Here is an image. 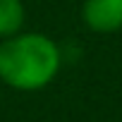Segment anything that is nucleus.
Returning <instances> with one entry per match:
<instances>
[{
  "label": "nucleus",
  "mask_w": 122,
  "mask_h": 122,
  "mask_svg": "<svg viewBox=\"0 0 122 122\" xmlns=\"http://www.w3.org/2000/svg\"><path fill=\"white\" fill-rule=\"evenodd\" d=\"M81 19L96 34H115L122 29V0H84Z\"/></svg>",
  "instance_id": "nucleus-2"
},
{
  "label": "nucleus",
  "mask_w": 122,
  "mask_h": 122,
  "mask_svg": "<svg viewBox=\"0 0 122 122\" xmlns=\"http://www.w3.org/2000/svg\"><path fill=\"white\" fill-rule=\"evenodd\" d=\"M24 26V3L22 0H0V38L19 34Z\"/></svg>",
  "instance_id": "nucleus-3"
},
{
  "label": "nucleus",
  "mask_w": 122,
  "mask_h": 122,
  "mask_svg": "<svg viewBox=\"0 0 122 122\" xmlns=\"http://www.w3.org/2000/svg\"><path fill=\"white\" fill-rule=\"evenodd\" d=\"M60 72V48L46 34L19 31L0 43V79L17 91H38Z\"/></svg>",
  "instance_id": "nucleus-1"
}]
</instances>
